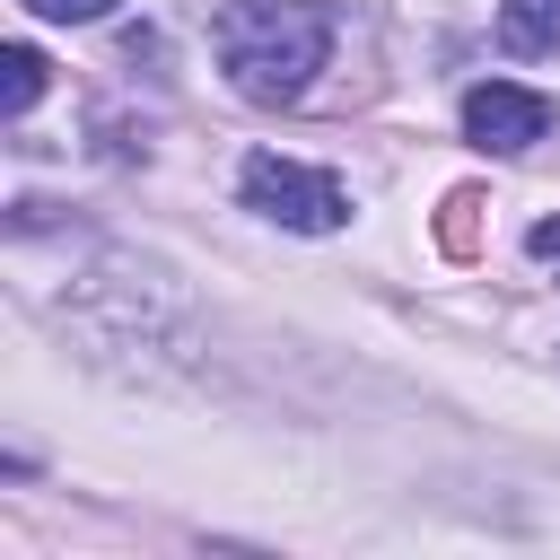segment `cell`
<instances>
[{
  "label": "cell",
  "mask_w": 560,
  "mask_h": 560,
  "mask_svg": "<svg viewBox=\"0 0 560 560\" xmlns=\"http://www.w3.org/2000/svg\"><path fill=\"white\" fill-rule=\"evenodd\" d=\"M35 96H44V52H35V44H9V52H0V105L26 114Z\"/></svg>",
  "instance_id": "cell-5"
},
{
  "label": "cell",
  "mask_w": 560,
  "mask_h": 560,
  "mask_svg": "<svg viewBox=\"0 0 560 560\" xmlns=\"http://www.w3.org/2000/svg\"><path fill=\"white\" fill-rule=\"evenodd\" d=\"M499 44L508 52H560V0H499Z\"/></svg>",
  "instance_id": "cell-4"
},
{
  "label": "cell",
  "mask_w": 560,
  "mask_h": 560,
  "mask_svg": "<svg viewBox=\"0 0 560 560\" xmlns=\"http://www.w3.org/2000/svg\"><path fill=\"white\" fill-rule=\"evenodd\" d=\"M219 35V70L245 105H298L332 52V18L315 0H228L210 18Z\"/></svg>",
  "instance_id": "cell-1"
},
{
  "label": "cell",
  "mask_w": 560,
  "mask_h": 560,
  "mask_svg": "<svg viewBox=\"0 0 560 560\" xmlns=\"http://www.w3.org/2000/svg\"><path fill=\"white\" fill-rule=\"evenodd\" d=\"M26 9H35V18H52V26H96L114 0H26Z\"/></svg>",
  "instance_id": "cell-6"
},
{
  "label": "cell",
  "mask_w": 560,
  "mask_h": 560,
  "mask_svg": "<svg viewBox=\"0 0 560 560\" xmlns=\"http://www.w3.org/2000/svg\"><path fill=\"white\" fill-rule=\"evenodd\" d=\"M245 201H254L262 219H280V228H306V236H324V228L350 219V192H341L324 166H298V158H280V149H254V158H245Z\"/></svg>",
  "instance_id": "cell-2"
},
{
  "label": "cell",
  "mask_w": 560,
  "mask_h": 560,
  "mask_svg": "<svg viewBox=\"0 0 560 560\" xmlns=\"http://www.w3.org/2000/svg\"><path fill=\"white\" fill-rule=\"evenodd\" d=\"M551 131V96H534V88H508V79H481V88H464V140L472 149H499V158H516V149H534Z\"/></svg>",
  "instance_id": "cell-3"
},
{
  "label": "cell",
  "mask_w": 560,
  "mask_h": 560,
  "mask_svg": "<svg viewBox=\"0 0 560 560\" xmlns=\"http://www.w3.org/2000/svg\"><path fill=\"white\" fill-rule=\"evenodd\" d=\"M525 245H534L542 262H560V219H534V236H525Z\"/></svg>",
  "instance_id": "cell-7"
}]
</instances>
